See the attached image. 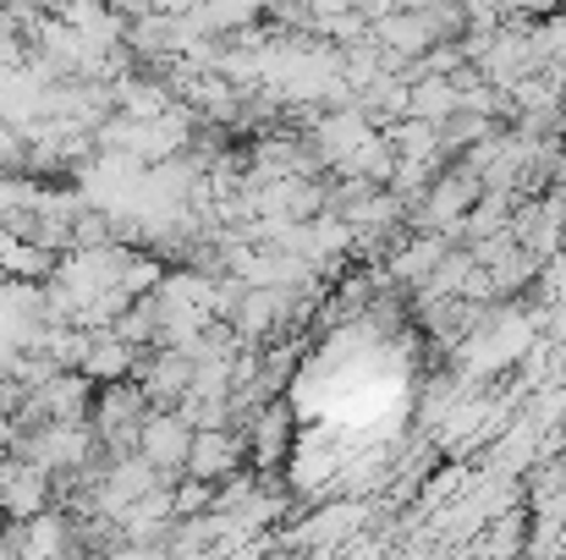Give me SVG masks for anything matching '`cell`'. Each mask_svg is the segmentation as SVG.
<instances>
[{
	"mask_svg": "<svg viewBox=\"0 0 566 560\" xmlns=\"http://www.w3.org/2000/svg\"><path fill=\"white\" fill-rule=\"evenodd\" d=\"M237 462V440L220 434V429H198L192 434V451H188V473L192 478H226Z\"/></svg>",
	"mask_w": 566,
	"mask_h": 560,
	"instance_id": "cell-3",
	"label": "cell"
},
{
	"mask_svg": "<svg viewBox=\"0 0 566 560\" xmlns=\"http://www.w3.org/2000/svg\"><path fill=\"white\" fill-rule=\"evenodd\" d=\"M28 550L39 556V550H61V517H33V539H28Z\"/></svg>",
	"mask_w": 566,
	"mask_h": 560,
	"instance_id": "cell-9",
	"label": "cell"
},
{
	"mask_svg": "<svg viewBox=\"0 0 566 560\" xmlns=\"http://www.w3.org/2000/svg\"><path fill=\"white\" fill-rule=\"evenodd\" d=\"M512 6H539V11H551V6H562V0H512Z\"/></svg>",
	"mask_w": 566,
	"mask_h": 560,
	"instance_id": "cell-10",
	"label": "cell"
},
{
	"mask_svg": "<svg viewBox=\"0 0 566 560\" xmlns=\"http://www.w3.org/2000/svg\"><path fill=\"white\" fill-rule=\"evenodd\" d=\"M440 264V247L434 242H418V247H407L401 258H396V275H407V281H418L423 270H434Z\"/></svg>",
	"mask_w": 566,
	"mask_h": 560,
	"instance_id": "cell-6",
	"label": "cell"
},
{
	"mask_svg": "<svg viewBox=\"0 0 566 560\" xmlns=\"http://www.w3.org/2000/svg\"><path fill=\"white\" fill-rule=\"evenodd\" d=\"M28 451H33V462H39L44 473H50V467H77V462H83V451H88V434H83V429H72V423H61V429L50 423Z\"/></svg>",
	"mask_w": 566,
	"mask_h": 560,
	"instance_id": "cell-4",
	"label": "cell"
},
{
	"mask_svg": "<svg viewBox=\"0 0 566 560\" xmlns=\"http://www.w3.org/2000/svg\"><path fill=\"white\" fill-rule=\"evenodd\" d=\"M0 506L22 522L39 517L44 506V467L39 462H17V467H0Z\"/></svg>",
	"mask_w": 566,
	"mask_h": 560,
	"instance_id": "cell-2",
	"label": "cell"
},
{
	"mask_svg": "<svg viewBox=\"0 0 566 560\" xmlns=\"http://www.w3.org/2000/svg\"><path fill=\"white\" fill-rule=\"evenodd\" d=\"M83 369L94 373V379H122V373L133 369V341L111 336V341L88 347V352H83Z\"/></svg>",
	"mask_w": 566,
	"mask_h": 560,
	"instance_id": "cell-5",
	"label": "cell"
},
{
	"mask_svg": "<svg viewBox=\"0 0 566 560\" xmlns=\"http://www.w3.org/2000/svg\"><path fill=\"white\" fill-rule=\"evenodd\" d=\"M281 429H286V412H264V418H259V462H275V451H281V440H286Z\"/></svg>",
	"mask_w": 566,
	"mask_h": 560,
	"instance_id": "cell-7",
	"label": "cell"
},
{
	"mask_svg": "<svg viewBox=\"0 0 566 560\" xmlns=\"http://www.w3.org/2000/svg\"><path fill=\"white\" fill-rule=\"evenodd\" d=\"M468 198H473L468 182H440V192H434V220H457Z\"/></svg>",
	"mask_w": 566,
	"mask_h": 560,
	"instance_id": "cell-8",
	"label": "cell"
},
{
	"mask_svg": "<svg viewBox=\"0 0 566 560\" xmlns=\"http://www.w3.org/2000/svg\"><path fill=\"white\" fill-rule=\"evenodd\" d=\"M138 451L160 467V473H171V467H188V451H192V418H144V429H138Z\"/></svg>",
	"mask_w": 566,
	"mask_h": 560,
	"instance_id": "cell-1",
	"label": "cell"
}]
</instances>
